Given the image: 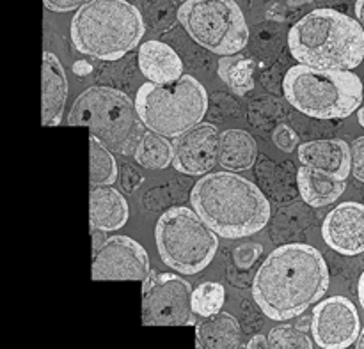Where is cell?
Here are the masks:
<instances>
[{"mask_svg": "<svg viewBox=\"0 0 364 349\" xmlns=\"http://www.w3.org/2000/svg\"><path fill=\"white\" fill-rule=\"evenodd\" d=\"M329 268L311 245L290 243L270 252L252 280V298L267 318L288 321L318 304L329 289Z\"/></svg>", "mask_w": 364, "mask_h": 349, "instance_id": "6da1fadb", "label": "cell"}, {"mask_svg": "<svg viewBox=\"0 0 364 349\" xmlns=\"http://www.w3.org/2000/svg\"><path fill=\"white\" fill-rule=\"evenodd\" d=\"M192 208L226 240L259 233L270 220V202L252 181L231 170L205 174L191 192Z\"/></svg>", "mask_w": 364, "mask_h": 349, "instance_id": "7a4b0ae2", "label": "cell"}, {"mask_svg": "<svg viewBox=\"0 0 364 349\" xmlns=\"http://www.w3.org/2000/svg\"><path fill=\"white\" fill-rule=\"evenodd\" d=\"M288 46L299 64L350 71L364 59V28L336 9H315L290 28Z\"/></svg>", "mask_w": 364, "mask_h": 349, "instance_id": "3957f363", "label": "cell"}, {"mask_svg": "<svg viewBox=\"0 0 364 349\" xmlns=\"http://www.w3.org/2000/svg\"><path fill=\"white\" fill-rule=\"evenodd\" d=\"M70 31L78 52L110 62L139 46L146 25L128 0H91L77 9Z\"/></svg>", "mask_w": 364, "mask_h": 349, "instance_id": "277c9868", "label": "cell"}, {"mask_svg": "<svg viewBox=\"0 0 364 349\" xmlns=\"http://www.w3.org/2000/svg\"><path fill=\"white\" fill-rule=\"evenodd\" d=\"M68 124L85 126L91 137L119 155H134L146 133L135 101L127 92L107 85L85 89L75 99L68 113Z\"/></svg>", "mask_w": 364, "mask_h": 349, "instance_id": "5b68a950", "label": "cell"}, {"mask_svg": "<svg viewBox=\"0 0 364 349\" xmlns=\"http://www.w3.org/2000/svg\"><path fill=\"white\" fill-rule=\"evenodd\" d=\"M284 98L315 119H345L363 103V82L352 71L320 70L297 64L283 80Z\"/></svg>", "mask_w": 364, "mask_h": 349, "instance_id": "8992f818", "label": "cell"}, {"mask_svg": "<svg viewBox=\"0 0 364 349\" xmlns=\"http://www.w3.org/2000/svg\"><path fill=\"white\" fill-rule=\"evenodd\" d=\"M135 105L148 130L176 138L201 123L208 110V94L201 82L183 74L167 84H142Z\"/></svg>", "mask_w": 364, "mask_h": 349, "instance_id": "52a82bcc", "label": "cell"}, {"mask_svg": "<svg viewBox=\"0 0 364 349\" xmlns=\"http://www.w3.org/2000/svg\"><path fill=\"white\" fill-rule=\"evenodd\" d=\"M219 234L196 209L176 206L164 213L155 227L156 248L166 266L183 275H196L213 261Z\"/></svg>", "mask_w": 364, "mask_h": 349, "instance_id": "ba28073f", "label": "cell"}, {"mask_svg": "<svg viewBox=\"0 0 364 349\" xmlns=\"http://www.w3.org/2000/svg\"><path fill=\"white\" fill-rule=\"evenodd\" d=\"M178 20L199 46L217 55H235L247 46V21L235 0H185Z\"/></svg>", "mask_w": 364, "mask_h": 349, "instance_id": "9c48e42d", "label": "cell"}, {"mask_svg": "<svg viewBox=\"0 0 364 349\" xmlns=\"http://www.w3.org/2000/svg\"><path fill=\"white\" fill-rule=\"evenodd\" d=\"M191 284L174 273L151 272L142 282L141 319L144 326L194 325Z\"/></svg>", "mask_w": 364, "mask_h": 349, "instance_id": "30bf717a", "label": "cell"}, {"mask_svg": "<svg viewBox=\"0 0 364 349\" xmlns=\"http://www.w3.org/2000/svg\"><path fill=\"white\" fill-rule=\"evenodd\" d=\"M149 270V255L141 243L128 236L107 238L92 250V280H142Z\"/></svg>", "mask_w": 364, "mask_h": 349, "instance_id": "8fae6325", "label": "cell"}, {"mask_svg": "<svg viewBox=\"0 0 364 349\" xmlns=\"http://www.w3.org/2000/svg\"><path fill=\"white\" fill-rule=\"evenodd\" d=\"M313 340L322 349H347L361 336L358 309L348 298L331 297L313 309Z\"/></svg>", "mask_w": 364, "mask_h": 349, "instance_id": "7c38bea8", "label": "cell"}, {"mask_svg": "<svg viewBox=\"0 0 364 349\" xmlns=\"http://www.w3.org/2000/svg\"><path fill=\"white\" fill-rule=\"evenodd\" d=\"M220 131L210 123H199L174 138L173 167L185 176H205L219 163Z\"/></svg>", "mask_w": 364, "mask_h": 349, "instance_id": "4fadbf2b", "label": "cell"}, {"mask_svg": "<svg viewBox=\"0 0 364 349\" xmlns=\"http://www.w3.org/2000/svg\"><path fill=\"white\" fill-rule=\"evenodd\" d=\"M323 241L343 255L364 252V204L341 202L326 216L322 223Z\"/></svg>", "mask_w": 364, "mask_h": 349, "instance_id": "5bb4252c", "label": "cell"}, {"mask_svg": "<svg viewBox=\"0 0 364 349\" xmlns=\"http://www.w3.org/2000/svg\"><path fill=\"white\" fill-rule=\"evenodd\" d=\"M299 160L302 165L313 167L329 176L345 179L352 174L350 145L345 140H313L299 145Z\"/></svg>", "mask_w": 364, "mask_h": 349, "instance_id": "9a60e30c", "label": "cell"}, {"mask_svg": "<svg viewBox=\"0 0 364 349\" xmlns=\"http://www.w3.org/2000/svg\"><path fill=\"white\" fill-rule=\"evenodd\" d=\"M68 99V78L57 55L43 53L41 67V123L43 126H57L63 119Z\"/></svg>", "mask_w": 364, "mask_h": 349, "instance_id": "2e32d148", "label": "cell"}, {"mask_svg": "<svg viewBox=\"0 0 364 349\" xmlns=\"http://www.w3.org/2000/svg\"><path fill=\"white\" fill-rule=\"evenodd\" d=\"M130 216L128 202L112 184L92 187L89 194V220L91 227L105 233L119 231Z\"/></svg>", "mask_w": 364, "mask_h": 349, "instance_id": "e0dca14e", "label": "cell"}, {"mask_svg": "<svg viewBox=\"0 0 364 349\" xmlns=\"http://www.w3.org/2000/svg\"><path fill=\"white\" fill-rule=\"evenodd\" d=\"M139 70L149 82L167 84L183 77L180 55L162 41H146L139 46Z\"/></svg>", "mask_w": 364, "mask_h": 349, "instance_id": "ac0fdd59", "label": "cell"}, {"mask_svg": "<svg viewBox=\"0 0 364 349\" xmlns=\"http://www.w3.org/2000/svg\"><path fill=\"white\" fill-rule=\"evenodd\" d=\"M299 194L306 204L313 208H323L336 202L345 194L347 181L338 179L329 174L316 170L313 167L302 165L297 172Z\"/></svg>", "mask_w": 364, "mask_h": 349, "instance_id": "d6986e66", "label": "cell"}, {"mask_svg": "<svg viewBox=\"0 0 364 349\" xmlns=\"http://www.w3.org/2000/svg\"><path fill=\"white\" fill-rule=\"evenodd\" d=\"M258 156L256 140L244 130H228L220 133L219 165L231 172L249 170Z\"/></svg>", "mask_w": 364, "mask_h": 349, "instance_id": "ffe728a7", "label": "cell"}, {"mask_svg": "<svg viewBox=\"0 0 364 349\" xmlns=\"http://www.w3.org/2000/svg\"><path fill=\"white\" fill-rule=\"evenodd\" d=\"M196 340L205 349H238L242 330L230 312H219L196 325Z\"/></svg>", "mask_w": 364, "mask_h": 349, "instance_id": "44dd1931", "label": "cell"}, {"mask_svg": "<svg viewBox=\"0 0 364 349\" xmlns=\"http://www.w3.org/2000/svg\"><path fill=\"white\" fill-rule=\"evenodd\" d=\"M135 162L141 167L149 170H162L173 163L174 158V144L164 135L155 131H146L139 142L137 149L134 153Z\"/></svg>", "mask_w": 364, "mask_h": 349, "instance_id": "7402d4cb", "label": "cell"}, {"mask_svg": "<svg viewBox=\"0 0 364 349\" xmlns=\"http://www.w3.org/2000/svg\"><path fill=\"white\" fill-rule=\"evenodd\" d=\"M255 60L249 57L224 55L219 60V77L237 94L244 96L255 89Z\"/></svg>", "mask_w": 364, "mask_h": 349, "instance_id": "603a6c76", "label": "cell"}, {"mask_svg": "<svg viewBox=\"0 0 364 349\" xmlns=\"http://www.w3.org/2000/svg\"><path fill=\"white\" fill-rule=\"evenodd\" d=\"M89 156H91V169H89L91 188L109 187V184L116 183L117 163L114 153L91 135H89Z\"/></svg>", "mask_w": 364, "mask_h": 349, "instance_id": "cb8c5ba5", "label": "cell"}, {"mask_svg": "<svg viewBox=\"0 0 364 349\" xmlns=\"http://www.w3.org/2000/svg\"><path fill=\"white\" fill-rule=\"evenodd\" d=\"M224 301H226V289L223 284L205 282L196 287L192 293V307H194L196 314L201 318L219 314Z\"/></svg>", "mask_w": 364, "mask_h": 349, "instance_id": "d4e9b609", "label": "cell"}, {"mask_svg": "<svg viewBox=\"0 0 364 349\" xmlns=\"http://www.w3.org/2000/svg\"><path fill=\"white\" fill-rule=\"evenodd\" d=\"M267 337L270 349H313L311 337L291 325L276 326Z\"/></svg>", "mask_w": 364, "mask_h": 349, "instance_id": "484cf974", "label": "cell"}, {"mask_svg": "<svg viewBox=\"0 0 364 349\" xmlns=\"http://www.w3.org/2000/svg\"><path fill=\"white\" fill-rule=\"evenodd\" d=\"M263 247L259 243H244L240 247L235 248L233 252V261L237 265L238 270H251L255 266V262L262 257Z\"/></svg>", "mask_w": 364, "mask_h": 349, "instance_id": "4316f807", "label": "cell"}, {"mask_svg": "<svg viewBox=\"0 0 364 349\" xmlns=\"http://www.w3.org/2000/svg\"><path fill=\"white\" fill-rule=\"evenodd\" d=\"M272 140L281 151L284 153H294L299 148V135L295 133L294 128H290L288 124H279V126L274 130Z\"/></svg>", "mask_w": 364, "mask_h": 349, "instance_id": "83f0119b", "label": "cell"}, {"mask_svg": "<svg viewBox=\"0 0 364 349\" xmlns=\"http://www.w3.org/2000/svg\"><path fill=\"white\" fill-rule=\"evenodd\" d=\"M352 176L364 183V137L355 138L350 144Z\"/></svg>", "mask_w": 364, "mask_h": 349, "instance_id": "f1b7e54d", "label": "cell"}, {"mask_svg": "<svg viewBox=\"0 0 364 349\" xmlns=\"http://www.w3.org/2000/svg\"><path fill=\"white\" fill-rule=\"evenodd\" d=\"M43 2H45L46 9L53 11V13H68V11L80 9L91 0H43Z\"/></svg>", "mask_w": 364, "mask_h": 349, "instance_id": "f546056e", "label": "cell"}, {"mask_svg": "<svg viewBox=\"0 0 364 349\" xmlns=\"http://www.w3.org/2000/svg\"><path fill=\"white\" fill-rule=\"evenodd\" d=\"M247 349H270L269 348V337L255 336L251 340H249Z\"/></svg>", "mask_w": 364, "mask_h": 349, "instance_id": "4dcf8cb0", "label": "cell"}, {"mask_svg": "<svg viewBox=\"0 0 364 349\" xmlns=\"http://www.w3.org/2000/svg\"><path fill=\"white\" fill-rule=\"evenodd\" d=\"M355 16H358L359 23H361L364 28V0H358V2H355Z\"/></svg>", "mask_w": 364, "mask_h": 349, "instance_id": "1f68e13d", "label": "cell"}, {"mask_svg": "<svg viewBox=\"0 0 364 349\" xmlns=\"http://www.w3.org/2000/svg\"><path fill=\"white\" fill-rule=\"evenodd\" d=\"M358 297L359 301H361V307L364 309V272L359 277V284H358Z\"/></svg>", "mask_w": 364, "mask_h": 349, "instance_id": "d6a6232c", "label": "cell"}, {"mask_svg": "<svg viewBox=\"0 0 364 349\" xmlns=\"http://www.w3.org/2000/svg\"><path fill=\"white\" fill-rule=\"evenodd\" d=\"M355 349H364V328L361 330V336H359L358 343H355Z\"/></svg>", "mask_w": 364, "mask_h": 349, "instance_id": "836d02e7", "label": "cell"}, {"mask_svg": "<svg viewBox=\"0 0 364 349\" xmlns=\"http://www.w3.org/2000/svg\"><path fill=\"white\" fill-rule=\"evenodd\" d=\"M358 121H359V124H361V126L364 128V106H361V109H359V112H358Z\"/></svg>", "mask_w": 364, "mask_h": 349, "instance_id": "e575fe53", "label": "cell"}, {"mask_svg": "<svg viewBox=\"0 0 364 349\" xmlns=\"http://www.w3.org/2000/svg\"><path fill=\"white\" fill-rule=\"evenodd\" d=\"M196 349H205L201 346V343H198V340H196Z\"/></svg>", "mask_w": 364, "mask_h": 349, "instance_id": "d590c367", "label": "cell"}]
</instances>
